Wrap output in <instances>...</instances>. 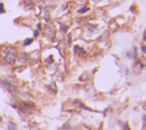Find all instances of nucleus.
<instances>
[{
  "mask_svg": "<svg viewBox=\"0 0 146 130\" xmlns=\"http://www.w3.org/2000/svg\"><path fill=\"white\" fill-rule=\"evenodd\" d=\"M142 52H143V54H146V46L142 47Z\"/></svg>",
  "mask_w": 146,
  "mask_h": 130,
  "instance_id": "obj_16",
  "label": "nucleus"
},
{
  "mask_svg": "<svg viewBox=\"0 0 146 130\" xmlns=\"http://www.w3.org/2000/svg\"><path fill=\"white\" fill-rule=\"evenodd\" d=\"M32 42H33V38H27V39H25V40L22 42V46L27 47V46H30V45H32Z\"/></svg>",
  "mask_w": 146,
  "mask_h": 130,
  "instance_id": "obj_8",
  "label": "nucleus"
},
{
  "mask_svg": "<svg viewBox=\"0 0 146 130\" xmlns=\"http://www.w3.org/2000/svg\"><path fill=\"white\" fill-rule=\"evenodd\" d=\"M6 11L5 9V5H3L2 2H0V14H3Z\"/></svg>",
  "mask_w": 146,
  "mask_h": 130,
  "instance_id": "obj_11",
  "label": "nucleus"
},
{
  "mask_svg": "<svg viewBox=\"0 0 146 130\" xmlns=\"http://www.w3.org/2000/svg\"><path fill=\"white\" fill-rule=\"evenodd\" d=\"M86 11H89V8H88V7H82V8L78 9L79 14H83V13H86Z\"/></svg>",
  "mask_w": 146,
  "mask_h": 130,
  "instance_id": "obj_10",
  "label": "nucleus"
},
{
  "mask_svg": "<svg viewBox=\"0 0 146 130\" xmlns=\"http://www.w3.org/2000/svg\"><path fill=\"white\" fill-rule=\"evenodd\" d=\"M68 42H69V45H71V35L70 34L68 35Z\"/></svg>",
  "mask_w": 146,
  "mask_h": 130,
  "instance_id": "obj_17",
  "label": "nucleus"
},
{
  "mask_svg": "<svg viewBox=\"0 0 146 130\" xmlns=\"http://www.w3.org/2000/svg\"><path fill=\"white\" fill-rule=\"evenodd\" d=\"M41 1H47V0H41Z\"/></svg>",
  "mask_w": 146,
  "mask_h": 130,
  "instance_id": "obj_21",
  "label": "nucleus"
},
{
  "mask_svg": "<svg viewBox=\"0 0 146 130\" xmlns=\"http://www.w3.org/2000/svg\"><path fill=\"white\" fill-rule=\"evenodd\" d=\"M7 129L8 130H17V127L15 123H13V122L9 121L8 123H7Z\"/></svg>",
  "mask_w": 146,
  "mask_h": 130,
  "instance_id": "obj_9",
  "label": "nucleus"
},
{
  "mask_svg": "<svg viewBox=\"0 0 146 130\" xmlns=\"http://www.w3.org/2000/svg\"><path fill=\"white\" fill-rule=\"evenodd\" d=\"M46 35L54 38V35H55V29L54 27L53 26H47L46 27Z\"/></svg>",
  "mask_w": 146,
  "mask_h": 130,
  "instance_id": "obj_6",
  "label": "nucleus"
},
{
  "mask_svg": "<svg viewBox=\"0 0 146 130\" xmlns=\"http://www.w3.org/2000/svg\"><path fill=\"white\" fill-rule=\"evenodd\" d=\"M1 121H2V118L0 117V123H1Z\"/></svg>",
  "mask_w": 146,
  "mask_h": 130,
  "instance_id": "obj_19",
  "label": "nucleus"
},
{
  "mask_svg": "<svg viewBox=\"0 0 146 130\" xmlns=\"http://www.w3.org/2000/svg\"><path fill=\"white\" fill-rule=\"evenodd\" d=\"M144 40H146V31L144 32Z\"/></svg>",
  "mask_w": 146,
  "mask_h": 130,
  "instance_id": "obj_18",
  "label": "nucleus"
},
{
  "mask_svg": "<svg viewBox=\"0 0 146 130\" xmlns=\"http://www.w3.org/2000/svg\"><path fill=\"white\" fill-rule=\"evenodd\" d=\"M52 61H53V56H50V57H48V58L46 60V63L48 64V62H52Z\"/></svg>",
  "mask_w": 146,
  "mask_h": 130,
  "instance_id": "obj_15",
  "label": "nucleus"
},
{
  "mask_svg": "<svg viewBox=\"0 0 146 130\" xmlns=\"http://www.w3.org/2000/svg\"><path fill=\"white\" fill-rule=\"evenodd\" d=\"M0 86H2L6 90H8L10 94H17V87L11 80H7V79H2L0 80Z\"/></svg>",
  "mask_w": 146,
  "mask_h": 130,
  "instance_id": "obj_1",
  "label": "nucleus"
},
{
  "mask_svg": "<svg viewBox=\"0 0 146 130\" xmlns=\"http://www.w3.org/2000/svg\"><path fill=\"white\" fill-rule=\"evenodd\" d=\"M16 53L17 52H13V53H9V54L5 55L2 57V62L7 65H13L16 63Z\"/></svg>",
  "mask_w": 146,
  "mask_h": 130,
  "instance_id": "obj_3",
  "label": "nucleus"
},
{
  "mask_svg": "<svg viewBox=\"0 0 146 130\" xmlns=\"http://www.w3.org/2000/svg\"><path fill=\"white\" fill-rule=\"evenodd\" d=\"M16 62L18 64H29L30 62V56L26 52H18L16 53Z\"/></svg>",
  "mask_w": 146,
  "mask_h": 130,
  "instance_id": "obj_2",
  "label": "nucleus"
},
{
  "mask_svg": "<svg viewBox=\"0 0 146 130\" xmlns=\"http://www.w3.org/2000/svg\"><path fill=\"white\" fill-rule=\"evenodd\" d=\"M0 56H1V46H0Z\"/></svg>",
  "mask_w": 146,
  "mask_h": 130,
  "instance_id": "obj_20",
  "label": "nucleus"
},
{
  "mask_svg": "<svg viewBox=\"0 0 146 130\" xmlns=\"http://www.w3.org/2000/svg\"><path fill=\"white\" fill-rule=\"evenodd\" d=\"M33 37H34V38H37V37H39V31H38V30H35L34 32H33Z\"/></svg>",
  "mask_w": 146,
  "mask_h": 130,
  "instance_id": "obj_14",
  "label": "nucleus"
},
{
  "mask_svg": "<svg viewBox=\"0 0 146 130\" xmlns=\"http://www.w3.org/2000/svg\"><path fill=\"white\" fill-rule=\"evenodd\" d=\"M37 30L38 31L42 30V25H41V23H38V24H37Z\"/></svg>",
  "mask_w": 146,
  "mask_h": 130,
  "instance_id": "obj_13",
  "label": "nucleus"
},
{
  "mask_svg": "<svg viewBox=\"0 0 146 130\" xmlns=\"http://www.w3.org/2000/svg\"><path fill=\"white\" fill-rule=\"evenodd\" d=\"M13 52H16V48H15L14 46H3V47H1V55H2V56L9 54V53H13Z\"/></svg>",
  "mask_w": 146,
  "mask_h": 130,
  "instance_id": "obj_4",
  "label": "nucleus"
},
{
  "mask_svg": "<svg viewBox=\"0 0 146 130\" xmlns=\"http://www.w3.org/2000/svg\"><path fill=\"white\" fill-rule=\"evenodd\" d=\"M74 52H75L76 55H80V56H82V55H86V52H84L82 48H80L79 46H74Z\"/></svg>",
  "mask_w": 146,
  "mask_h": 130,
  "instance_id": "obj_7",
  "label": "nucleus"
},
{
  "mask_svg": "<svg viewBox=\"0 0 146 130\" xmlns=\"http://www.w3.org/2000/svg\"><path fill=\"white\" fill-rule=\"evenodd\" d=\"M61 30H62V32H68V26L66 25H61Z\"/></svg>",
  "mask_w": 146,
  "mask_h": 130,
  "instance_id": "obj_12",
  "label": "nucleus"
},
{
  "mask_svg": "<svg viewBox=\"0 0 146 130\" xmlns=\"http://www.w3.org/2000/svg\"><path fill=\"white\" fill-rule=\"evenodd\" d=\"M22 3L26 9H32L34 7V2L33 0H22Z\"/></svg>",
  "mask_w": 146,
  "mask_h": 130,
  "instance_id": "obj_5",
  "label": "nucleus"
}]
</instances>
